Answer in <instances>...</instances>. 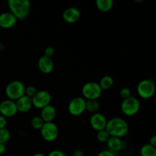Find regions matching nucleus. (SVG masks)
<instances>
[{
  "label": "nucleus",
  "instance_id": "nucleus-1",
  "mask_svg": "<svg viewBox=\"0 0 156 156\" xmlns=\"http://www.w3.org/2000/svg\"><path fill=\"white\" fill-rule=\"evenodd\" d=\"M110 136L120 138L125 136L129 130V126L127 123L120 117H114L108 120L105 128Z\"/></svg>",
  "mask_w": 156,
  "mask_h": 156
},
{
  "label": "nucleus",
  "instance_id": "nucleus-2",
  "mask_svg": "<svg viewBox=\"0 0 156 156\" xmlns=\"http://www.w3.org/2000/svg\"><path fill=\"white\" fill-rule=\"evenodd\" d=\"M8 7L17 20H24L30 13L31 6L29 0H9Z\"/></svg>",
  "mask_w": 156,
  "mask_h": 156
},
{
  "label": "nucleus",
  "instance_id": "nucleus-3",
  "mask_svg": "<svg viewBox=\"0 0 156 156\" xmlns=\"http://www.w3.org/2000/svg\"><path fill=\"white\" fill-rule=\"evenodd\" d=\"M24 91H25V85L21 81H12L6 85L5 94L9 100L15 101L24 95Z\"/></svg>",
  "mask_w": 156,
  "mask_h": 156
},
{
  "label": "nucleus",
  "instance_id": "nucleus-4",
  "mask_svg": "<svg viewBox=\"0 0 156 156\" xmlns=\"http://www.w3.org/2000/svg\"><path fill=\"white\" fill-rule=\"evenodd\" d=\"M140 109V102L137 98L131 95L123 99L121 103V111L125 115L133 116L139 112Z\"/></svg>",
  "mask_w": 156,
  "mask_h": 156
},
{
  "label": "nucleus",
  "instance_id": "nucleus-5",
  "mask_svg": "<svg viewBox=\"0 0 156 156\" xmlns=\"http://www.w3.org/2000/svg\"><path fill=\"white\" fill-rule=\"evenodd\" d=\"M82 93L85 99L98 100V98L101 95L102 90L98 82H88L82 87Z\"/></svg>",
  "mask_w": 156,
  "mask_h": 156
},
{
  "label": "nucleus",
  "instance_id": "nucleus-6",
  "mask_svg": "<svg viewBox=\"0 0 156 156\" xmlns=\"http://www.w3.org/2000/svg\"><path fill=\"white\" fill-rule=\"evenodd\" d=\"M137 93L142 98L149 99L155 94V85L151 79H143L137 85Z\"/></svg>",
  "mask_w": 156,
  "mask_h": 156
},
{
  "label": "nucleus",
  "instance_id": "nucleus-7",
  "mask_svg": "<svg viewBox=\"0 0 156 156\" xmlns=\"http://www.w3.org/2000/svg\"><path fill=\"white\" fill-rule=\"evenodd\" d=\"M86 111V100L82 97L73 98L68 105V111L71 115L78 117Z\"/></svg>",
  "mask_w": 156,
  "mask_h": 156
},
{
  "label": "nucleus",
  "instance_id": "nucleus-8",
  "mask_svg": "<svg viewBox=\"0 0 156 156\" xmlns=\"http://www.w3.org/2000/svg\"><path fill=\"white\" fill-rule=\"evenodd\" d=\"M41 134L42 138L47 142H53L59 136V128L53 122L44 123L41 129Z\"/></svg>",
  "mask_w": 156,
  "mask_h": 156
},
{
  "label": "nucleus",
  "instance_id": "nucleus-9",
  "mask_svg": "<svg viewBox=\"0 0 156 156\" xmlns=\"http://www.w3.org/2000/svg\"><path fill=\"white\" fill-rule=\"evenodd\" d=\"M32 99V104L34 108L37 109H42L47 105H50L52 100L51 94L46 90L37 91L34 95Z\"/></svg>",
  "mask_w": 156,
  "mask_h": 156
},
{
  "label": "nucleus",
  "instance_id": "nucleus-10",
  "mask_svg": "<svg viewBox=\"0 0 156 156\" xmlns=\"http://www.w3.org/2000/svg\"><path fill=\"white\" fill-rule=\"evenodd\" d=\"M17 113L18 110L15 101H14L6 99L0 103V114L5 118L14 117L16 115Z\"/></svg>",
  "mask_w": 156,
  "mask_h": 156
},
{
  "label": "nucleus",
  "instance_id": "nucleus-11",
  "mask_svg": "<svg viewBox=\"0 0 156 156\" xmlns=\"http://www.w3.org/2000/svg\"><path fill=\"white\" fill-rule=\"evenodd\" d=\"M107 120L105 116L100 113L93 114L90 117V125L96 131H100L106 128Z\"/></svg>",
  "mask_w": 156,
  "mask_h": 156
},
{
  "label": "nucleus",
  "instance_id": "nucleus-12",
  "mask_svg": "<svg viewBox=\"0 0 156 156\" xmlns=\"http://www.w3.org/2000/svg\"><path fill=\"white\" fill-rule=\"evenodd\" d=\"M81 13L80 11L75 7H69L67 8L66 9L64 10L62 12V18L67 23H76L80 19Z\"/></svg>",
  "mask_w": 156,
  "mask_h": 156
},
{
  "label": "nucleus",
  "instance_id": "nucleus-13",
  "mask_svg": "<svg viewBox=\"0 0 156 156\" xmlns=\"http://www.w3.org/2000/svg\"><path fill=\"white\" fill-rule=\"evenodd\" d=\"M17 18L10 12H5L0 14V27L8 29L14 27L17 23Z\"/></svg>",
  "mask_w": 156,
  "mask_h": 156
},
{
  "label": "nucleus",
  "instance_id": "nucleus-14",
  "mask_svg": "<svg viewBox=\"0 0 156 156\" xmlns=\"http://www.w3.org/2000/svg\"><path fill=\"white\" fill-rule=\"evenodd\" d=\"M37 66L39 69L44 74H49L54 69V63L52 60V58L42 56L39 58L37 62Z\"/></svg>",
  "mask_w": 156,
  "mask_h": 156
},
{
  "label": "nucleus",
  "instance_id": "nucleus-15",
  "mask_svg": "<svg viewBox=\"0 0 156 156\" xmlns=\"http://www.w3.org/2000/svg\"><path fill=\"white\" fill-rule=\"evenodd\" d=\"M15 104H16L18 112L26 113L30 111L33 107L31 98L27 97L25 94L18 98L17 101H15Z\"/></svg>",
  "mask_w": 156,
  "mask_h": 156
},
{
  "label": "nucleus",
  "instance_id": "nucleus-16",
  "mask_svg": "<svg viewBox=\"0 0 156 156\" xmlns=\"http://www.w3.org/2000/svg\"><path fill=\"white\" fill-rule=\"evenodd\" d=\"M56 115V108L51 105H49L46 106L45 108H42L41 111V116L40 117L42 118L44 123L47 122H53Z\"/></svg>",
  "mask_w": 156,
  "mask_h": 156
},
{
  "label": "nucleus",
  "instance_id": "nucleus-17",
  "mask_svg": "<svg viewBox=\"0 0 156 156\" xmlns=\"http://www.w3.org/2000/svg\"><path fill=\"white\" fill-rule=\"evenodd\" d=\"M106 143L109 150L113 152H119L123 148V142L117 137L110 136Z\"/></svg>",
  "mask_w": 156,
  "mask_h": 156
},
{
  "label": "nucleus",
  "instance_id": "nucleus-18",
  "mask_svg": "<svg viewBox=\"0 0 156 156\" xmlns=\"http://www.w3.org/2000/svg\"><path fill=\"white\" fill-rule=\"evenodd\" d=\"M95 3L98 9L103 12H109L114 6L112 0H97Z\"/></svg>",
  "mask_w": 156,
  "mask_h": 156
},
{
  "label": "nucleus",
  "instance_id": "nucleus-19",
  "mask_svg": "<svg viewBox=\"0 0 156 156\" xmlns=\"http://www.w3.org/2000/svg\"><path fill=\"white\" fill-rule=\"evenodd\" d=\"M98 85L101 90H108L114 85V79L111 76H105L100 79Z\"/></svg>",
  "mask_w": 156,
  "mask_h": 156
},
{
  "label": "nucleus",
  "instance_id": "nucleus-20",
  "mask_svg": "<svg viewBox=\"0 0 156 156\" xmlns=\"http://www.w3.org/2000/svg\"><path fill=\"white\" fill-rule=\"evenodd\" d=\"M141 156H156V148L147 143L142 146L140 149Z\"/></svg>",
  "mask_w": 156,
  "mask_h": 156
},
{
  "label": "nucleus",
  "instance_id": "nucleus-21",
  "mask_svg": "<svg viewBox=\"0 0 156 156\" xmlns=\"http://www.w3.org/2000/svg\"><path fill=\"white\" fill-rule=\"evenodd\" d=\"M100 105L98 100H87L86 101V111L92 114H95L98 111Z\"/></svg>",
  "mask_w": 156,
  "mask_h": 156
},
{
  "label": "nucleus",
  "instance_id": "nucleus-22",
  "mask_svg": "<svg viewBox=\"0 0 156 156\" xmlns=\"http://www.w3.org/2000/svg\"><path fill=\"white\" fill-rule=\"evenodd\" d=\"M44 121L42 120L40 116H36V117H34L33 118L30 120V125H31L32 128L37 130H41V129L42 128V126H44Z\"/></svg>",
  "mask_w": 156,
  "mask_h": 156
},
{
  "label": "nucleus",
  "instance_id": "nucleus-23",
  "mask_svg": "<svg viewBox=\"0 0 156 156\" xmlns=\"http://www.w3.org/2000/svg\"><path fill=\"white\" fill-rule=\"evenodd\" d=\"M11 133L7 128L0 129V143L5 144L10 140Z\"/></svg>",
  "mask_w": 156,
  "mask_h": 156
},
{
  "label": "nucleus",
  "instance_id": "nucleus-24",
  "mask_svg": "<svg viewBox=\"0 0 156 156\" xmlns=\"http://www.w3.org/2000/svg\"><path fill=\"white\" fill-rule=\"evenodd\" d=\"M110 135L106 129H102L98 132L97 133V140L100 143H107L108 140L109 139Z\"/></svg>",
  "mask_w": 156,
  "mask_h": 156
},
{
  "label": "nucleus",
  "instance_id": "nucleus-25",
  "mask_svg": "<svg viewBox=\"0 0 156 156\" xmlns=\"http://www.w3.org/2000/svg\"><path fill=\"white\" fill-rule=\"evenodd\" d=\"M37 89L35 88V87L30 85V86L25 87V91H24V94L27 95L29 98H33L34 95L36 94Z\"/></svg>",
  "mask_w": 156,
  "mask_h": 156
},
{
  "label": "nucleus",
  "instance_id": "nucleus-26",
  "mask_svg": "<svg viewBox=\"0 0 156 156\" xmlns=\"http://www.w3.org/2000/svg\"><path fill=\"white\" fill-rule=\"evenodd\" d=\"M120 97L123 99H126L127 98L130 97L131 96V91L129 88L127 87H123L121 88V90L120 91Z\"/></svg>",
  "mask_w": 156,
  "mask_h": 156
},
{
  "label": "nucleus",
  "instance_id": "nucleus-27",
  "mask_svg": "<svg viewBox=\"0 0 156 156\" xmlns=\"http://www.w3.org/2000/svg\"><path fill=\"white\" fill-rule=\"evenodd\" d=\"M55 53V50L53 47H47V48L44 50V56H47V57L52 58Z\"/></svg>",
  "mask_w": 156,
  "mask_h": 156
},
{
  "label": "nucleus",
  "instance_id": "nucleus-28",
  "mask_svg": "<svg viewBox=\"0 0 156 156\" xmlns=\"http://www.w3.org/2000/svg\"><path fill=\"white\" fill-rule=\"evenodd\" d=\"M46 156H66V155L65 152H62V151L59 150V149H56V150H53L50 152Z\"/></svg>",
  "mask_w": 156,
  "mask_h": 156
},
{
  "label": "nucleus",
  "instance_id": "nucleus-29",
  "mask_svg": "<svg viewBox=\"0 0 156 156\" xmlns=\"http://www.w3.org/2000/svg\"><path fill=\"white\" fill-rule=\"evenodd\" d=\"M98 156H116L114 152L110 150H103L98 153Z\"/></svg>",
  "mask_w": 156,
  "mask_h": 156
},
{
  "label": "nucleus",
  "instance_id": "nucleus-30",
  "mask_svg": "<svg viewBox=\"0 0 156 156\" xmlns=\"http://www.w3.org/2000/svg\"><path fill=\"white\" fill-rule=\"evenodd\" d=\"M6 125H7V119L0 114V129L6 128Z\"/></svg>",
  "mask_w": 156,
  "mask_h": 156
},
{
  "label": "nucleus",
  "instance_id": "nucleus-31",
  "mask_svg": "<svg viewBox=\"0 0 156 156\" xmlns=\"http://www.w3.org/2000/svg\"><path fill=\"white\" fill-rule=\"evenodd\" d=\"M149 144H150L151 146L155 147L156 146V136L155 135H153L152 137H151L150 140H149Z\"/></svg>",
  "mask_w": 156,
  "mask_h": 156
},
{
  "label": "nucleus",
  "instance_id": "nucleus-32",
  "mask_svg": "<svg viewBox=\"0 0 156 156\" xmlns=\"http://www.w3.org/2000/svg\"><path fill=\"white\" fill-rule=\"evenodd\" d=\"M6 152L5 144H1L0 143V155H3Z\"/></svg>",
  "mask_w": 156,
  "mask_h": 156
},
{
  "label": "nucleus",
  "instance_id": "nucleus-33",
  "mask_svg": "<svg viewBox=\"0 0 156 156\" xmlns=\"http://www.w3.org/2000/svg\"><path fill=\"white\" fill-rule=\"evenodd\" d=\"M73 156H84V153L82 150L77 149V150L74 151Z\"/></svg>",
  "mask_w": 156,
  "mask_h": 156
},
{
  "label": "nucleus",
  "instance_id": "nucleus-34",
  "mask_svg": "<svg viewBox=\"0 0 156 156\" xmlns=\"http://www.w3.org/2000/svg\"><path fill=\"white\" fill-rule=\"evenodd\" d=\"M32 156H46L44 153H41V152H37V153H34Z\"/></svg>",
  "mask_w": 156,
  "mask_h": 156
}]
</instances>
